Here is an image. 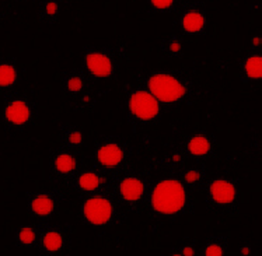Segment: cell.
<instances>
[{"label":"cell","instance_id":"obj_1","mask_svg":"<svg viewBox=\"0 0 262 256\" xmlns=\"http://www.w3.org/2000/svg\"><path fill=\"white\" fill-rule=\"evenodd\" d=\"M145 206L151 219L176 220L191 217L196 212L192 191H189L176 172L151 179Z\"/></svg>","mask_w":262,"mask_h":256},{"label":"cell","instance_id":"obj_2","mask_svg":"<svg viewBox=\"0 0 262 256\" xmlns=\"http://www.w3.org/2000/svg\"><path fill=\"white\" fill-rule=\"evenodd\" d=\"M140 84L155 96L163 107L191 105L195 98V81L180 69H156L142 76Z\"/></svg>","mask_w":262,"mask_h":256},{"label":"cell","instance_id":"obj_3","mask_svg":"<svg viewBox=\"0 0 262 256\" xmlns=\"http://www.w3.org/2000/svg\"><path fill=\"white\" fill-rule=\"evenodd\" d=\"M77 216L81 224L97 229L113 228L122 225L125 221L121 204L111 191L79 198Z\"/></svg>","mask_w":262,"mask_h":256},{"label":"cell","instance_id":"obj_4","mask_svg":"<svg viewBox=\"0 0 262 256\" xmlns=\"http://www.w3.org/2000/svg\"><path fill=\"white\" fill-rule=\"evenodd\" d=\"M126 119L136 130L139 126L159 125L164 118V107L142 84L126 83L122 88Z\"/></svg>","mask_w":262,"mask_h":256},{"label":"cell","instance_id":"obj_5","mask_svg":"<svg viewBox=\"0 0 262 256\" xmlns=\"http://www.w3.org/2000/svg\"><path fill=\"white\" fill-rule=\"evenodd\" d=\"M202 191L205 202L212 212L237 216L243 202V179L237 175H217L208 178Z\"/></svg>","mask_w":262,"mask_h":256},{"label":"cell","instance_id":"obj_6","mask_svg":"<svg viewBox=\"0 0 262 256\" xmlns=\"http://www.w3.org/2000/svg\"><path fill=\"white\" fill-rule=\"evenodd\" d=\"M150 183L151 178L146 172L132 168H125L110 176V191L114 198L129 210H136L145 204Z\"/></svg>","mask_w":262,"mask_h":256},{"label":"cell","instance_id":"obj_7","mask_svg":"<svg viewBox=\"0 0 262 256\" xmlns=\"http://www.w3.org/2000/svg\"><path fill=\"white\" fill-rule=\"evenodd\" d=\"M38 105L31 96L20 91L5 94L0 111V125L9 133H23L34 126L38 118Z\"/></svg>","mask_w":262,"mask_h":256},{"label":"cell","instance_id":"obj_8","mask_svg":"<svg viewBox=\"0 0 262 256\" xmlns=\"http://www.w3.org/2000/svg\"><path fill=\"white\" fill-rule=\"evenodd\" d=\"M132 157L134 146L119 134H104L93 147L94 167L111 175L128 168Z\"/></svg>","mask_w":262,"mask_h":256},{"label":"cell","instance_id":"obj_9","mask_svg":"<svg viewBox=\"0 0 262 256\" xmlns=\"http://www.w3.org/2000/svg\"><path fill=\"white\" fill-rule=\"evenodd\" d=\"M80 59L83 67L91 80H117L121 72L119 52L114 46L86 45L81 49Z\"/></svg>","mask_w":262,"mask_h":256},{"label":"cell","instance_id":"obj_10","mask_svg":"<svg viewBox=\"0 0 262 256\" xmlns=\"http://www.w3.org/2000/svg\"><path fill=\"white\" fill-rule=\"evenodd\" d=\"M66 200L62 187L42 188L26 192V212L31 219L39 221L54 220Z\"/></svg>","mask_w":262,"mask_h":256},{"label":"cell","instance_id":"obj_11","mask_svg":"<svg viewBox=\"0 0 262 256\" xmlns=\"http://www.w3.org/2000/svg\"><path fill=\"white\" fill-rule=\"evenodd\" d=\"M177 147L185 154L187 160L205 162L216 155L219 149V139L209 129H196L185 134Z\"/></svg>","mask_w":262,"mask_h":256},{"label":"cell","instance_id":"obj_12","mask_svg":"<svg viewBox=\"0 0 262 256\" xmlns=\"http://www.w3.org/2000/svg\"><path fill=\"white\" fill-rule=\"evenodd\" d=\"M81 168L80 151L59 144L49 153V176L55 183H70Z\"/></svg>","mask_w":262,"mask_h":256},{"label":"cell","instance_id":"obj_13","mask_svg":"<svg viewBox=\"0 0 262 256\" xmlns=\"http://www.w3.org/2000/svg\"><path fill=\"white\" fill-rule=\"evenodd\" d=\"M177 27L184 37H205L208 34L209 16L201 2H189L180 7Z\"/></svg>","mask_w":262,"mask_h":256},{"label":"cell","instance_id":"obj_14","mask_svg":"<svg viewBox=\"0 0 262 256\" xmlns=\"http://www.w3.org/2000/svg\"><path fill=\"white\" fill-rule=\"evenodd\" d=\"M70 185L79 198L110 191V176L96 167H81Z\"/></svg>","mask_w":262,"mask_h":256},{"label":"cell","instance_id":"obj_15","mask_svg":"<svg viewBox=\"0 0 262 256\" xmlns=\"http://www.w3.org/2000/svg\"><path fill=\"white\" fill-rule=\"evenodd\" d=\"M68 229L60 224H49L48 221H41V235L38 251L43 255L56 256L63 253L68 246Z\"/></svg>","mask_w":262,"mask_h":256},{"label":"cell","instance_id":"obj_16","mask_svg":"<svg viewBox=\"0 0 262 256\" xmlns=\"http://www.w3.org/2000/svg\"><path fill=\"white\" fill-rule=\"evenodd\" d=\"M59 83H60L62 92L72 100L89 92L91 87V79L84 70L79 67H72L63 72L59 79Z\"/></svg>","mask_w":262,"mask_h":256},{"label":"cell","instance_id":"obj_17","mask_svg":"<svg viewBox=\"0 0 262 256\" xmlns=\"http://www.w3.org/2000/svg\"><path fill=\"white\" fill-rule=\"evenodd\" d=\"M23 67L16 58L10 55L0 56V94H7L16 90L21 81Z\"/></svg>","mask_w":262,"mask_h":256},{"label":"cell","instance_id":"obj_18","mask_svg":"<svg viewBox=\"0 0 262 256\" xmlns=\"http://www.w3.org/2000/svg\"><path fill=\"white\" fill-rule=\"evenodd\" d=\"M240 80L243 84L252 85L262 80V52L248 49L240 59Z\"/></svg>","mask_w":262,"mask_h":256},{"label":"cell","instance_id":"obj_19","mask_svg":"<svg viewBox=\"0 0 262 256\" xmlns=\"http://www.w3.org/2000/svg\"><path fill=\"white\" fill-rule=\"evenodd\" d=\"M181 182L189 191H202L208 181L209 174L205 167V162H195L192 166H184L176 172Z\"/></svg>","mask_w":262,"mask_h":256},{"label":"cell","instance_id":"obj_20","mask_svg":"<svg viewBox=\"0 0 262 256\" xmlns=\"http://www.w3.org/2000/svg\"><path fill=\"white\" fill-rule=\"evenodd\" d=\"M58 140L60 146L80 151L86 146V130L76 123L63 122L59 125Z\"/></svg>","mask_w":262,"mask_h":256},{"label":"cell","instance_id":"obj_21","mask_svg":"<svg viewBox=\"0 0 262 256\" xmlns=\"http://www.w3.org/2000/svg\"><path fill=\"white\" fill-rule=\"evenodd\" d=\"M41 235V223L20 224L14 232V244L20 249H38Z\"/></svg>","mask_w":262,"mask_h":256},{"label":"cell","instance_id":"obj_22","mask_svg":"<svg viewBox=\"0 0 262 256\" xmlns=\"http://www.w3.org/2000/svg\"><path fill=\"white\" fill-rule=\"evenodd\" d=\"M185 48H187V41L182 34L172 32L161 38L160 52L167 59H174V60L182 59L185 55Z\"/></svg>","mask_w":262,"mask_h":256},{"label":"cell","instance_id":"obj_23","mask_svg":"<svg viewBox=\"0 0 262 256\" xmlns=\"http://www.w3.org/2000/svg\"><path fill=\"white\" fill-rule=\"evenodd\" d=\"M230 249V237L227 234H213L205 241L199 248L198 255L201 256H222L226 255Z\"/></svg>","mask_w":262,"mask_h":256},{"label":"cell","instance_id":"obj_24","mask_svg":"<svg viewBox=\"0 0 262 256\" xmlns=\"http://www.w3.org/2000/svg\"><path fill=\"white\" fill-rule=\"evenodd\" d=\"M62 16V5L56 0H39L37 20L43 26H55Z\"/></svg>","mask_w":262,"mask_h":256},{"label":"cell","instance_id":"obj_25","mask_svg":"<svg viewBox=\"0 0 262 256\" xmlns=\"http://www.w3.org/2000/svg\"><path fill=\"white\" fill-rule=\"evenodd\" d=\"M150 14L168 16L180 10L182 0H145Z\"/></svg>","mask_w":262,"mask_h":256},{"label":"cell","instance_id":"obj_26","mask_svg":"<svg viewBox=\"0 0 262 256\" xmlns=\"http://www.w3.org/2000/svg\"><path fill=\"white\" fill-rule=\"evenodd\" d=\"M160 164L163 167H166L167 170H171L177 172V171H180L182 167L187 164V157L176 146V149H172L170 153H167V154L161 157Z\"/></svg>","mask_w":262,"mask_h":256},{"label":"cell","instance_id":"obj_27","mask_svg":"<svg viewBox=\"0 0 262 256\" xmlns=\"http://www.w3.org/2000/svg\"><path fill=\"white\" fill-rule=\"evenodd\" d=\"M167 253L172 256L198 255V241L193 238H185L180 241L176 246H172L171 251H168Z\"/></svg>","mask_w":262,"mask_h":256},{"label":"cell","instance_id":"obj_28","mask_svg":"<svg viewBox=\"0 0 262 256\" xmlns=\"http://www.w3.org/2000/svg\"><path fill=\"white\" fill-rule=\"evenodd\" d=\"M93 104H94V101H93V96H91V92L89 91L86 94H81V96L73 98L72 109H73L75 112L81 113L84 112V111H87L89 108L93 107Z\"/></svg>","mask_w":262,"mask_h":256},{"label":"cell","instance_id":"obj_29","mask_svg":"<svg viewBox=\"0 0 262 256\" xmlns=\"http://www.w3.org/2000/svg\"><path fill=\"white\" fill-rule=\"evenodd\" d=\"M262 48V39L259 34H254L250 39V49L252 51H261Z\"/></svg>","mask_w":262,"mask_h":256},{"label":"cell","instance_id":"obj_30","mask_svg":"<svg viewBox=\"0 0 262 256\" xmlns=\"http://www.w3.org/2000/svg\"><path fill=\"white\" fill-rule=\"evenodd\" d=\"M237 252L241 256H250L252 253V245L250 242H244V244H241L240 248L237 249Z\"/></svg>","mask_w":262,"mask_h":256},{"label":"cell","instance_id":"obj_31","mask_svg":"<svg viewBox=\"0 0 262 256\" xmlns=\"http://www.w3.org/2000/svg\"><path fill=\"white\" fill-rule=\"evenodd\" d=\"M58 3H60V5H68V3H70V2H73V0H56Z\"/></svg>","mask_w":262,"mask_h":256},{"label":"cell","instance_id":"obj_32","mask_svg":"<svg viewBox=\"0 0 262 256\" xmlns=\"http://www.w3.org/2000/svg\"><path fill=\"white\" fill-rule=\"evenodd\" d=\"M18 3H31V2H35V0H17Z\"/></svg>","mask_w":262,"mask_h":256},{"label":"cell","instance_id":"obj_33","mask_svg":"<svg viewBox=\"0 0 262 256\" xmlns=\"http://www.w3.org/2000/svg\"><path fill=\"white\" fill-rule=\"evenodd\" d=\"M2 20H3V13H2V10H0V22H2Z\"/></svg>","mask_w":262,"mask_h":256}]
</instances>
